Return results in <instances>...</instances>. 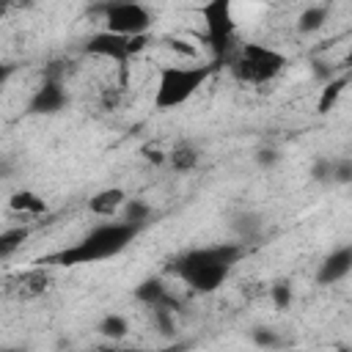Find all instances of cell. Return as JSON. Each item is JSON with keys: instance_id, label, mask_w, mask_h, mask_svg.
<instances>
[{"instance_id": "cell-3", "label": "cell", "mask_w": 352, "mask_h": 352, "mask_svg": "<svg viewBox=\"0 0 352 352\" xmlns=\"http://www.w3.org/2000/svg\"><path fill=\"white\" fill-rule=\"evenodd\" d=\"M231 72V77L236 82H248V85H264L270 80H275L283 69H286V55L278 52L275 47L258 44V41H248L231 50V55L223 60Z\"/></svg>"}, {"instance_id": "cell-30", "label": "cell", "mask_w": 352, "mask_h": 352, "mask_svg": "<svg viewBox=\"0 0 352 352\" xmlns=\"http://www.w3.org/2000/svg\"><path fill=\"white\" fill-rule=\"evenodd\" d=\"M14 3H22V0H14Z\"/></svg>"}, {"instance_id": "cell-5", "label": "cell", "mask_w": 352, "mask_h": 352, "mask_svg": "<svg viewBox=\"0 0 352 352\" xmlns=\"http://www.w3.org/2000/svg\"><path fill=\"white\" fill-rule=\"evenodd\" d=\"M234 0H206L201 6V19L206 28V44L214 55V63H223L234 44V33H236V22H234V11H231Z\"/></svg>"}, {"instance_id": "cell-29", "label": "cell", "mask_w": 352, "mask_h": 352, "mask_svg": "<svg viewBox=\"0 0 352 352\" xmlns=\"http://www.w3.org/2000/svg\"><path fill=\"white\" fill-rule=\"evenodd\" d=\"M272 3H283V0H272Z\"/></svg>"}, {"instance_id": "cell-27", "label": "cell", "mask_w": 352, "mask_h": 352, "mask_svg": "<svg viewBox=\"0 0 352 352\" xmlns=\"http://www.w3.org/2000/svg\"><path fill=\"white\" fill-rule=\"evenodd\" d=\"M143 151H146V160H151V162H162L165 160V154L160 148H143Z\"/></svg>"}, {"instance_id": "cell-25", "label": "cell", "mask_w": 352, "mask_h": 352, "mask_svg": "<svg viewBox=\"0 0 352 352\" xmlns=\"http://www.w3.org/2000/svg\"><path fill=\"white\" fill-rule=\"evenodd\" d=\"M278 160H280V154H278L275 148H261V151L256 154V162H258L261 168H272Z\"/></svg>"}, {"instance_id": "cell-28", "label": "cell", "mask_w": 352, "mask_h": 352, "mask_svg": "<svg viewBox=\"0 0 352 352\" xmlns=\"http://www.w3.org/2000/svg\"><path fill=\"white\" fill-rule=\"evenodd\" d=\"M11 72H14V66H11V63H0V85L11 77Z\"/></svg>"}, {"instance_id": "cell-26", "label": "cell", "mask_w": 352, "mask_h": 352, "mask_svg": "<svg viewBox=\"0 0 352 352\" xmlns=\"http://www.w3.org/2000/svg\"><path fill=\"white\" fill-rule=\"evenodd\" d=\"M102 104H104L107 110H116V104H118V91H104V94H102Z\"/></svg>"}, {"instance_id": "cell-21", "label": "cell", "mask_w": 352, "mask_h": 352, "mask_svg": "<svg viewBox=\"0 0 352 352\" xmlns=\"http://www.w3.org/2000/svg\"><path fill=\"white\" fill-rule=\"evenodd\" d=\"M330 182H336V184H349L352 182V160L349 157L333 160V176H330Z\"/></svg>"}, {"instance_id": "cell-13", "label": "cell", "mask_w": 352, "mask_h": 352, "mask_svg": "<svg viewBox=\"0 0 352 352\" xmlns=\"http://www.w3.org/2000/svg\"><path fill=\"white\" fill-rule=\"evenodd\" d=\"M8 209L11 212H16V214H28V217H38V214H47V201L38 195V192H33V190H16V192H11V198H8Z\"/></svg>"}, {"instance_id": "cell-23", "label": "cell", "mask_w": 352, "mask_h": 352, "mask_svg": "<svg viewBox=\"0 0 352 352\" xmlns=\"http://www.w3.org/2000/svg\"><path fill=\"white\" fill-rule=\"evenodd\" d=\"M311 176H314V182L327 184V182H330V176H333V160L319 157V160L314 162V168H311Z\"/></svg>"}, {"instance_id": "cell-2", "label": "cell", "mask_w": 352, "mask_h": 352, "mask_svg": "<svg viewBox=\"0 0 352 352\" xmlns=\"http://www.w3.org/2000/svg\"><path fill=\"white\" fill-rule=\"evenodd\" d=\"M138 226L124 223V220H107L96 228H91L80 242H74L72 248L55 253L50 261L63 264V267H77V264H94V261H104L118 256L135 236H138Z\"/></svg>"}, {"instance_id": "cell-18", "label": "cell", "mask_w": 352, "mask_h": 352, "mask_svg": "<svg viewBox=\"0 0 352 352\" xmlns=\"http://www.w3.org/2000/svg\"><path fill=\"white\" fill-rule=\"evenodd\" d=\"M121 220L124 223H132V226H143L148 217H151V206L146 204V201H140V198H126L124 201V206H121Z\"/></svg>"}, {"instance_id": "cell-7", "label": "cell", "mask_w": 352, "mask_h": 352, "mask_svg": "<svg viewBox=\"0 0 352 352\" xmlns=\"http://www.w3.org/2000/svg\"><path fill=\"white\" fill-rule=\"evenodd\" d=\"M146 41H148L146 36H121V33L102 30V33H94L82 44V52L94 58H107L113 63H126L146 47Z\"/></svg>"}, {"instance_id": "cell-11", "label": "cell", "mask_w": 352, "mask_h": 352, "mask_svg": "<svg viewBox=\"0 0 352 352\" xmlns=\"http://www.w3.org/2000/svg\"><path fill=\"white\" fill-rule=\"evenodd\" d=\"M124 201H126V192L121 187H104L88 198V212L96 217H113L121 212Z\"/></svg>"}, {"instance_id": "cell-1", "label": "cell", "mask_w": 352, "mask_h": 352, "mask_svg": "<svg viewBox=\"0 0 352 352\" xmlns=\"http://www.w3.org/2000/svg\"><path fill=\"white\" fill-rule=\"evenodd\" d=\"M242 253H245V248L239 242H217L209 248L187 250L184 256H179L173 261L170 270L190 289L206 294V292H214L226 283V278L231 275V267L242 258Z\"/></svg>"}, {"instance_id": "cell-22", "label": "cell", "mask_w": 352, "mask_h": 352, "mask_svg": "<svg viewBox=\"0 0 352 352\" xmlns=\"http://www.w3.org/2000/svg\"><path fill=\"white\" fill-rule=\"evenodd\" d=\"M234 228L248 239V236H256V234H258L261 220H258L256 214H239V217H234Z\"/></svg>"}, {"instance_id": "cell-4", "label": "cell", "mask_w": 352, "mask_h": 352, "mask_svg": "<svg viewBox=\"0 0 352 352\" xmlns=\"http://www.w3.org/2000/svg\"><path fill=\"white\" fill-rule=\"evenodd\" d=\"M217 63H195V66H179L168 63L157 72V88H154V107L157 110H173L184 104L204 82L212 77Z\"/></svg>"}, {"instance_id": "cell-20", "label": "cell", "mask_w": 352, "mask_h": 352, "mask_svg": "<svg viewBox=\"0 0 352 352\" xmlns=\"http://www.w3.org/2000/svg\"><path fill=\"white\" fill-rule=\"evenodd\" d=\"M270 297H272L275 308L286 311V308L292 305V297H294V292H292V283H289V280H278V283H272V286H270Z\"/></svg>"}, {"instance_id": "cell-10", "label": "cell", "mask_w": 352, "mask_h": 352, "mask_svg": "<svg viewBox=\"0 0 352 352\" xmlns=\"http://www.w3.org/2000/svg\"><path fill=\"white\" fill-rule=\"evenodd\" d=\"M352 270V245H341L338 250H333L330 256L322 258L319 270H316V283L319 286H333L338 280H344Z\"/></svg>"}, {"instance_id": "cell-9", "label": "cell", "mask_w": 352, "mask_h": 352, "mask_svg": "<svg viewBox=\"0 0 352 352\" xmlns=\"http://www.w3.org/2000/svg\"><path fill=\"white\" fill-rule=\"evenodd\" d=\"M50 286H52V275H50L44 267H30V270L19 272V275L8 283V289H11V294H14L16 300H36V297L47 294Z\"/></svg>"}, {"instance_id": "cell-6", "label": "cell", "mask_w": 352, "mask_h": 352, "mask_svg": "<svg viewBox=\"0 0 352 352\" xmlns=\"http://www.w3.org/2000/svg\"><path fill=\"white\" fill-rule=\"evenodd\" d=\"M104 30L121 36H146L151 28V11L138 0H110L104 8Z\"/></svg>"}, {"instance_id": "cell-16", "label": "cell", "mask_w": 352, "mask_h": 352, "mask_svg": "<svg viewBox=\"0 0 352 352\" xmlns=\"http://www.w3.org/2000/svg\"><path fill=\"white\" fill-rule=\"evenodd\" d=\"M324 22H327V6H308V8L297 16V30L308 36V33L322 30Z\"/></svg>"}, {"instance_id": "cell-8", "label": "cell", "mask_w": 352, "mask_h": 352, "mask_svg": "<svg viewBox=\"0 0 352 352\" xmlns=\"http://www.w3.org/2000/svg\"><path fill=\"white\" fill-rule=\"evenodd\" d=\"M69 104V94L63 88V82L58 77H44V82L36 88V94L28 102V113L30 116H52L60 113Z\"/></svg>"}, {"instance_id": "cell-12", "label": "cell", "mask_w": 352, "mask_h": 352, "mask_svg": "<svg viewBox=\"0 0 352 352\" xmlns=\"http://www.w3.org/2000/svg\"><path fill=\"white\" fill-rule=\"evenodd\" d=\"M135 300H140L143 305H148V308H176L179 302L168 294V286L160 280V278H148V280H143L138 289H135Z\"/></svg>"}, {"instance_id": "cell-24", "label": "cell", "mask_w": 352, "mask_h": 352, "mask_svg": "<svg viewBox=\"0 0 352 352\" xmlns=\"http://www.w3.org/2000/svg\"><path fill=\"white\" fill-rule=\"evenodd\" d=\"M253 341H256L258 346H280V344H283V338H280L275 330H270V327H256V330H253Z\"/></svg>"}, {"instance_id": "cell-19", "label": "cell", "mask_w": 352, "mask_h": 352, "mask_svg": "<svg viewBox=\"0 0 352 352\" xmlns=\"http://www.w3.org/2000/svg\"><path fill=\"white\" fill-rule=\"evenodd\" d=\"M126 330H129V322H126L121 314H107V316L99 322V333L107 336V338H113V341L124 338Z\"/></svg>"}, {"instance_id": "cell-15", "label": "cell", "mask_w": 352, "mask_h": 352, "mask_svg": "<svg viewBox=\"0 0 352 352\" xmlns=\"http://www.w3.org/2000/svg\"><path fill=\"white\" fill-rule=\"evenodd\" d=\"M349 85V74H341V77H330V80H324V88H322V94H319V102H316V113H330L333 107H336V102H338V96L344 94V88Z\"/></svg>"}, {"instance_id": "cell-17", "label": "cell", "mask_w": 352, "mask_h": 352, "mask_svg": "<svg viewBox=\"0 0 352 352\" xmlns=\"http://www.w3.org/2000/svg\"><path fill=\"white\" fill-rule=\"evenodd\" d=\"M28 236H30V231H28L25 226H11V228L0 231V258L14 256V253L22 248V242H25Z\"/></svg>"}, {"instance_id": "cell-14", "label": "cell", "mask_w": 352, "mask_h": 352, "mask_svg": "<svg viewBox=\"0 0 352 352\" xmlns=\"http://www.w3.org/2000/svg\"><path fill=\"white\" fill-rule=\"evenodd\" d=\"M165 160L170 162V168H173V170L187 173V170H195V168H198L201 151H198L192 143H179V146H173V148L168 151V157H165Z\"/></svg>"}]
</instances>
